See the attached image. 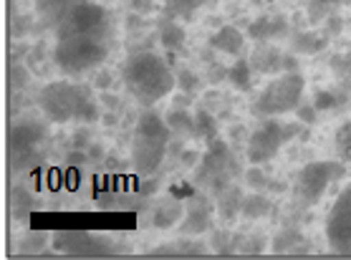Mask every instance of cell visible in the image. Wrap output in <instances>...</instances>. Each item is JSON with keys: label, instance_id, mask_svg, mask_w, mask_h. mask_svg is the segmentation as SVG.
<instances>
[{"label": "cell", "instance_id": "obj_1", "mask_svg": "<svg viewBox=\"0 0 351 260\" xmlns=\"http://www.w3.org/2000/svg\"><path fill=\"white\" fill-rule=\"evenodd\" d=\"M121 79H124V86L132 94V99L136 104H142L144 109L162 102L177 86V76L165 63V58L149 54V51L129 56L121 66Z\"/></svg>", "mask_w": 351, "mask_h": 260}, {"label": "cell", "instance_id": "obj_2", "mask_svg": "<svg viewBox=\"0 0 351 260\" xmlns=\"http://www.w3.org/2000/svg\"><path fill=\"white\" fill-rule=\"evenodd\" d=\"M38 106L48 121L66 124V121H84L91 124L99 119V106L88 86L71 84V81H51L38 94Z\"/></svg>", "mask_w": 351, "mask_h": 260}, {"label": "cell", "instance_id": "obj_3", "mask_svg": "<svg viewBox=\"0 0 351 260\" xmlns=\"http://www.w3.org/2000/svg\"><path fill=\"white\" fill-rule=\"evenodd\" d=\"M109 48L99 36H61L53 48V61L66 76H79L99 69L106 61Z\"/></svg>", "mask_w": 351, "mask_h": 260}, {"label": "cell", "instance_id": "obj_4", "mask_svg": "<svg viewBox=\"0 0 351 260\" xmlns=\"http://www.w3.org/2000/svg\"><path fill=\"white\" fill-rule=\"evenodd\" d=\"M306 91V79L298 71H286L283 76L268 84L265 91L258 96L256 111L258 117H276V114H286V111H293L301 106V99H304Z\"/></svg>", "mask_w": 351, "mask_h": 260}, {"label": "cell", "instance_id": "obj_5", "mask_svg": "<svg viewBox=\"0 0 351 260\" xmlns=\"http://www.w3.org/2000/svg\"><path fill=\"white\" fill-rule=\"evenodd\" d=\"M301 134V126L298 124H280L276 119H268L263 126H258L253 137L247 139V162L253 165H263L268 159H273L278 154V150L286 142H291L293 137Z\"/></svg>", "mask_w": 351, "mask_h": 260}, {"label": "cell", "instance_id": "obj_6", "mask_svg": "<svg viewBox=\"0 0 351 260\" xmlns=\"http://www.w3.org/2000/svg\"><path fill=\"white\" fill-rule=\"evenodd\" d=\"M109 31V13L106 8L96 5L91 0H84L58 25V38L61 36H99L104 38Z\"/></svg>", "mask_w": 351, "mask_h": 260}, {"label": "cell", "instance_id": "obj_7", "mask_svg": "<svg viewBox=\"0 0 351 260\" xmlns=\"http://www.w3.org/2000/svg\"><path fill=\"white\" fill-rule=\"evenodd\" d=\"M341 162H311L298 172V195L304 202H319L331 185L343 177Z\"/></svg>", "mask_w": 351, "mask_h": 260}, {"label": "cell", "instance_id": "obj_8", "mask_svg": "<svg viewBox=\"0 0 351 260\" xmlns=\"http://www.w3.org/2000/svg\"><path fill=\"white\" fill-rule=\"evenodd\" d=\"M328 245L341 255H351V185L343 189L326 220Z\"/></svg>", "mask_w": 351, "mask_h": 260}, {"label": "cell", "instance_id": "obj_9", "mask_svg": "<svg viewBox=\"0 0 351 260\" xmlns=\"http://www.w3.org/2000/svg\"><path fill=\"white\" fill-rule=\"evenodd\" d=\"M167 154V139H157V137L136 134L132 139V167L139 174H152L160 169L162 159Z\"/></svg>", "mask_w": 351, "mask_h": 260}, {"label": "cell", "instance_id": "obj_10", "mask_svg": "<svg viewBox=\"0 0 351 260\" xmlns=\"http://www.w3.org/2000/svg\"><path fill=\"white\" fill-rule=\"evenodd\" d=\"M232 165L230 150L223 139H215V142L208 144V152L199 162V180H215L217 187H223V180L228 174V167Z\"/></svg>", "mask_w": 351, "mask_h": 260}, {"label": "cell", "instance_id": "obj_11", "mask_svg": "<svg viewBox=\"0 0 351 260\" xmlns=\"http://www.w3.org/2000/svg\"><path fill=\"white\" fill-rule=\"evenodd\" d=\"M210 213H213V205L205 195H192L190 205H187V215L182 220V233H205L210 225Z\"/></svg>", "mask_w": 351, "mask_h": 260}, {"label": "cell", "instance_id": "obj_12", "mask_svg": "<svg viewBox=\"0 0 351 260\" xmlns=\"http://www.w3.org/2000/svg\"><path fill=\"white\" fill-rule=\"evenodd\" d=\"M286 31H288V21L280 16H276V18L261 16L247 25V36H250L253 40H258V43L276 38V36H280V33H286Z\"/></svg>", "mask_w": 351, "mask_h": 260}, {"label": "cell", "instance_id": "obj_13", "mask_svg": "<svg viewBox=\"0 0 351 260\" xmlns=\"http://www.w3.org/2000/svg\"><path fill=\"white\" fill-rule=\"evenodd\" d=\"M79 3H84V0H36V13H38L46 23L58 28L61 21H64Z\"/></svg>", "mask_w": 351, "mask_h": 260}, {"label": "cell", "instance_id": "obj_14", "mask_svg": "<svg viewBox=\"0 0 351 260\" xmlns=\"http://www.w3.org/2000/svg\"><path fill=\"white\" fill-rule=\"evenodd\" d=\"M210 46L220 51V54H228V56H238L245 46V36L235 28V25H223L220 31L213 33V38H210Z\"/></svg>", "mask_w": 351, "mask_h": 260}, {"label": "cell", "instance_id": "obj_15", "mask_svg": "<svg viewBox=\"0 0 351 260\" xmlns=\"http://www.w3.org/2000/svg\"><path fill=\"white\" fill-rule=\"evenodd\" d=\"M283 56L278 48H258L256 54L250 56V66L261 73H278L283 71Z\"/></svg>", "mask_w": 351, "mask_h": 260}, {"label": "cell", "instance_id": "obj_16", "mask_svg": "<svg viewBox=\"0 0 351 260\" xmlns=\"http://www.w3.org/2000/svg\"><path fill=\"white\" fill-rule=\"evenodd\" d=\"M184 38H187V33L177 21L167 18L160 23V43L165 51H180L184 46Z\"/></svg>", "mask_w": 351, "mask_h": 260}, {"label": "cell", "instance_id": "obj_17", "mask_svg": "<svg viewBox=\"0 0 351 260\" xmlns=\"http://www.w3.org/2000/svg\"><path fill=\"white\" fill-rule=\"evenodd\" d=\"M187 213V207L182 202H167V205H160L157 207V213H154V228H172L175 222L182 220V215Z\"/></svg>", "mask_w": 351, "mask_h": 260}, {"label": "cell", "instance_id": "obj_18", "mask_svg": "<svg viewBox=\"0 0 351 260\" xmlns=\"http://www.w3.org/2000/svg\"><path fill=\"white\" fill-rule=\"evenodd\" d=\"M195 137L205 139V144L217 139V121L208 109H197L195 114Z\"/></svg>", "mask_w": 351, "mask_h": 260}, {"label": "cell", "instance_id": "obj_19", "mask_svg": "<svg viewBox=\"0 0 351 260\" xmlns=\"http://www.w3.org/2000/svg\"><path fill=\"white\" fill-rule=\"evenodd\" d=\"M202 3H205V0H165V13H167V18H172V21H180V18L190 21V18L195 16V10H197Z\"/></svg>", "mask_w": 351, "mask_h": 260}, {"label": "cell", "instance_id": "obj_20", "mask_svg": "<svg viewBox=\"0 0 351 260\" xmlns=\"http://www.w3.org/2000/svg\"><path fill=\"white\" fill-rule=\"evenodd\" d=\"M165 121L169 124V129L172 132H177V134H187V137H195V117H192L190 111L184 109H172L165 117Z\"/></svg>", "mask_w": 351, "mask_h": 260}, {"label": "cell", "instance_id": "obj_21", "mask_svg": "<svg viewBox=\"0 0 351 260\" xmlns=\"http://www.w3.org/2000/svg\"><path fill=\"white\" fill-rule=\"evenodd\" d=\"M240 213L245 215L247 220H256V217H263V215L271 213V202L265 200V195H258V192H253V195H245V198H243Z\"/></svg>", "mask_w": 351, "mask_h": 260}, {"label": "cell", "instance_id": "obj_22", "mask_svg": "<svg viewBox=\"0 0 351 260\" xmlns=\"http://www.w3.org/2000/svg\"><path fill=\"white\" fill-rule=\"evenodd\" d=\"M324 46H326V40L319 38V36H313V33H308V31H298L293 36V51L295 54L313 56V54H319Z\"/></svg>", "mask_w": 351, "mask_h": 260}, {"label": "cell", "instance_id": "obj_23", "mask_svg": "<svg viewBox=\"0 0 351 260\" xmlns=\"http://www.w3.org/2000/svg\"><path fill=\"white\" fill-rule=\"evenodd\" d=\"M250 73H253V66H250V61L240 58L230 71H228V79H230V84L235 88H240V91H247V88H250Z\"/></svg>", "mask_w": 351, "mask_h": 260}, {"label": "cell", "instance_id": "obj_24", "mask_svg": "<svg viewBox=\"0 0 351 260\" xmlns=\"http://www.w3.org/2000/svg\"><path fill=\"white\" fill-rule=\"evenodd\" d=\"M336 152L343 162H351V119L339 126V132H336Z\"/></svg>", "mask_w": 351, "mask_h": 260}, {"label": "cell", "instance_id": "obj_25", "mask_svg": "<svg viewBox=\"0 0 351 260\" xmlns=\"http://www.w3.org/2000/svg\"><path fill=\"white\" fill-rule=\"evenodd\" d=\"M349 0H311V5H308V16H311L313 23H319L321 18L328 16V10L331 8H339V5H346Z\"/></svg>", "mask_w": 351, "mask_h": 260}, {"label": "cell", "instance_id": "obj_26", "mask_svg": "<svg viewBox=\"0 0 351 260\" xmlns=\"http://www.w3.org/2000/svg\"><path fill=\"white\" fill-rule=\"evenodd\" d=\"M343 104V96H339L336 91H326V88H321V91H316V96H313V106L319 111H331V109H339Z\"/></svg>", "mask_w": 351, "mask_h": 260}, {"label": "cell", "instance_id": "obj_27", "mask_svg": "<svg viewBox=\"0 0 351 260\" xmlns=\"http://www.w3.org/2000/svg\"><path fill=\"white\" fill-rule=\"evenodd\" d=\"M240 205H243V198H240L238 189H228L223 202H220V215H223L225 220H230L232 215L240 213Z\"/></svg>", "mask_w": 351, "mask_h": 260}, {"label": "cell", "instance_id": "obj_28", "mask_svg": "<svg viewBox=\"0 0 351 260\" xmlns=\"http://www.w3.org/2000/svg\"><path fill=\"white\" fill-rule=\"evenodd\" d=\"M177 86L182 88V91H187V94H195L199 88V79L195 76V71H190V69H182L180 71V76H177Z\"/></svg>", "mask_w": 351, "mask_h": 260}, {"label": "cell", "instance_id": "obj_29", "mask_svg": "<svg viewBox=\"0 0 351 260\" xmlns=\"http://www.w3.org/2000/svg\"><path fill=\"white\" fill-rule=\"evenodd\" d=\"M331 69H334L336 73H351V54H336L334 58H331Z\"/></svg>", "mask_w": 351, "mask_h": 260}, {"label": "cell", "instance_id": "obj_30", "mask_svg": "<svg viewBox=\"0 0 351 260\" xmlns=\"http://www.w3.org/2000/svg\"><path fill=\"white\" fill-rule=\"evenodd\" d=\"M316 106H304V104H301V106H298V109H295V117H298V121H304V124H316V119H319V114H316Z\"/></svg>", "mask_w": 351, "mask_h": 260}, {"label": "cell", "instance_id": "obj_31", "mask_svg": "<svg viewBox=\"0 0 351 260\" xmlns=\"http://www.w3.org/2000/svg\"><path fill=\"white\" fill-rule=\"evenodd\" d=\"M132 5H134V10H139V13H149V10H152V0H134Z\"/></svg>", "mask_w": 351, "mask_h": 260}, {"label": "cell", "instance_id": "obj_32", "mask_svg": "<svg viewBox=\"0 0 351 260\" xmlns=\"http://www.w3.org/2000/svg\"><path fill=\"white\" fill-rule=\"evenodd\" d=\"M109 84H112V76H109L106 71L99 73V79H96V86H99V88H109Z\"/></svg>", "mask_w": 351, "mask_h": 260}]
</instances>
